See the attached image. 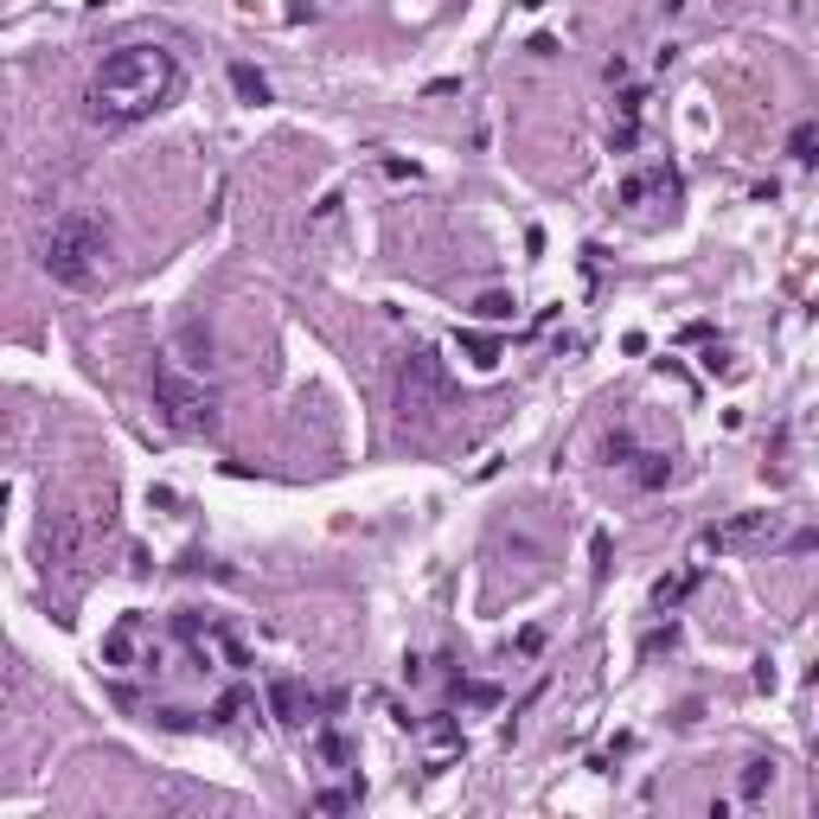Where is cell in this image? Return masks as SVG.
<instances>
[{"label": "cell", "instance_id": "obj_3", "mask_svg": "<svg viewBox=\"0 0 819 819\" xmlns=\"http://www.w3.org/2000/svg\"><path fill=\"white\" fill-rule=\"evenodd\" d=\"M116 263V238L97 212H64L46 231V276L58 289H97Z\"/></svg>", "mask_w": 819, "mask_h": 819}, {"label": "cell", "instance_id": "obj_1", "mask_svg": "<svg viewBox=\"0 0 819 819\" xmlns=\"http://www.w3.org/2000/svg\"><path fill=\"white\" fill-rule=\"evenodd\" d=\"M180 91H186V71L167 46H116L91 77V116L109 129H129L160 116Z\"/></svg>", "mask_w": 819, "mask_h": 819}, {"label": "cell", "instance_id": "obj_2", "mask_svg": "<svg viewBox=\"0 0 819 819\" xmlns=\"http://www.w3.org/2000/svg\"><path fill=\"white\" fill-rule=\"evenodd\" d=\"M193 334L198 327H186L173 352L154 359V410H160V423L173 435L218 430V385H212V359H205L212 346L193 352Z\"/></svg>", "mask_w": 819, "mask_h": 819}, {"label": "cell", "instance_id": "obj_17", "mask_svg": "<svg viewBox=\"0 0 819 819\" xmlns=\"http://www.w3.org/2000/svg\"><path fill=\"white\" fill-rule=\"evenodd\" d=\"M468 352H474V365H499V339H468Z\"/></svg>", "mask_w": 819, "mask_h": 819}, {"label": "cell", "instance_id": "obj_13", "mask_svg": "<svg viewBox=\"0 0 819 819\" xmlns=\"http://www.w3.org/2000/svg\"><path fill=\"white\" fill-rule=\"evenodd\" d=\"M774 787V762H749V774H743V800H762Z\"/></svg>", "mask_w": 819, "mask_h": 819}, {"label": "cell", "instance_id": "obj_6", "mask_svg": "<svg viewBox=\"0 0 819 819\" xmlns=\"http://www.w3.org/2000/svg\"><path fill=\"white\" fill-rule=\"evenodd\" d=\"M142 634H147V622H135V615H129V622H122L116 634H109V640H103V660L129 673V666H135V647H142ZM154 666H160V653H147L142 673H154Z\"/></svg>", "mask_w": 819, "mask_h": 819}, {"label": "cell", "instance_id": "obj_16", "mask_svg": "<svg viewBox=\"0 0 819 819\" xmlns=\"http://www.w3.org/2000/svg\"><path fill=\"white\" fill-rule=\"evenodd\" d=\"M513 294H481V321H513Z\"/></svg>", "mask_w": 819, "mask_h": 819}, {"label": "cell", "instance_id": "obj_9", "mask_svg": "<svg viewBox=\"0 0 819 819\" xmlns=\"http://www.w3.org/2000/svg\"><path fill=\"white\" fill-rule=\"evenodd\" d=\"M365 800V787L352 781V787H327V794H314V814H339V807H359Z\"/></svg>", "mask_w": 819, "mask_h": 819}, {"label": "cell", "instance_id": "obj_14", "mask_svg": "<svg viewBox=\"0 0 819 819\" xmlns=\"http://www.w3.org/2000/svg\"><path fill=\"white\" fill-rule=\"evenodd\" d=\"M814 147H819V129H814V122H800V129H794V142H787V154L807 167V160H814Z\"/></svg>", "mask_w": 819, "mask_h": 819}, {"label": "cell", "instance_id": "obj_7", "mask_svg": "<svg viewBox=\"0 0 819 819\" xmlns=\"http://www.w3.org/2000/svg\"><path fill=\"white\" fill-rule=\"evenodd\" d=\"M622 198H627V205H647V198H666V205H673V198H678V173H673V167L634 173V180L622 186Z\"/></svg>", "mask_w": 819, "mask_h": 819}, {"label": "cell", "instance_id": "obj_8", "mask_svg": "<svg viewBox=\"0 0 819 819\" xmlns=\"http://www.w3.org/2000/svg\"><path fill=\"white\" fill-rule=\"evenodd\" d=\"M774 538V513H756V519H736V526L723 531H704V551H736V544H749V538Z\"/></svg>", "mask_w": 819, "mask_h": 819}, {"label": "cell", "instance_id": "obj_12", "mask_svg": "<svg viewBox=\"0 0 819 819\" xmlns=\"http://www.w3.org/2000/svg\"><path fill=\"white\" fill-rule=\"evenodd\" d=\"M231 84H238V97L243 103H269V84L250 71V64H231Z\"/></svg>", "mask_w": 819, "mask_h": 819}, {"label": "cell", "instance_id": "obj_5", "mask_svg": "<svg viewBox=\"0 0 819 819\" xmlns=\"http://www.w3.org/2000/svg\"><path fill=\"white\" fill-rule=\"evenodd\" d=\"M180 640L193 647L212 673H238V666H243V647L218 622H212V615H180Z\"/></svg>", "mask_w": 819, "mask_h": 819}, {"label": "cell", "instance_id": "obj_4", "mask_svg": "<svg viewBox=\"0 0 819 819\" xmlns=\"http://www.w3.org/2000/svg\"><path fill=\"white\" fill-rule=\"evenodd\" d=\"M442 404H448V372H442V359H435V352H410L404 372H397V410H404V417H435Z\"/></svg>", "mask_w": 819, "mask_h": 819}, {"label": "cell", "instance_id": "obj_10", "mask_svg": "<svg viewBox=\"0 0 819 819\" xmlns=\"http://www.w3.org/2000/svg\"><path fill=\"white\" fill-rule=\"evenodd\" d=\"M314 756H321L327 769H346V762H352V749H346V736H334V730H321V736H314Z\"/></svg>", "mask_w": 819, "mask_h": 819}, {"label": "cell", "instance_id": "obj_11", "mask_svg": "<svg viewBox=\"0 0 819 819\" xmlns=\"http://www.w3.org/2000/svg\"><path fill=\"white\" fill-rule=\"evenodd\" d=\"M666 474H673V461H666V455H634V481H640V486H660Z\"/></svg>", "mask_w": 819, "mask_h": 819}, {"label": "cell", "instance_id": "obj_15", "mask_svg": "<svg viewBox=\"0 0 819 819\" xmlns=\"http://www.w3.org/2000/svg\"><path fill=\"white\" fill-rule=\"evenodd\" d=\"M691 582H698V570H685V577L660 582V589H653V602H660V609H673V602H678V595H685V589H691Z\"/></svg>", "mask_w": 819, "mask_h": 819}]
</instances>
